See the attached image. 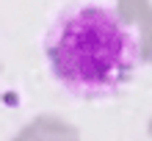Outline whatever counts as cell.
Masks as SVG:
<instances>
[{"instance_id": "1", "label": "cell", "mask_w": 152, "mask_h": 141, "mask_svg": "<svg viewBox=\"0 0 152 141\" xmlns=\"http://www.w3.org/2000/svg\"><path fill=\"white\" fill-rule=\"evenodd\" d=\"M42 53L53 80L80 100H108L141 66V36L113 6H66L44 31Z\"/></svg>"}]
</instances>
